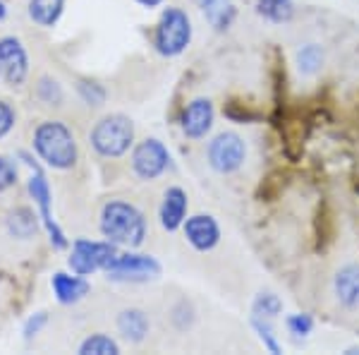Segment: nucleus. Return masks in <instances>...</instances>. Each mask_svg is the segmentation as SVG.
Returning a JSON list of instances; mask_svg holds the SVG:
<instances>
[{
	"label": "nucleus",
	"instance_id": "f257e3e1",
	"mask_svg": "<svg viewBox=\"0 0 359 355\" xmlns=\"http://www.w3.org/2000/svg\"><path fill=\"white\" fill-rule=\"evenodd\" d=\"M98 231L106 240L115 243L118 247L137 250L144 245L149 235V224L144 212L127 200L106 202L98 217Z\"/></svg>",
	"mask_w": 359,
	"mask_h": 355
},
{
	"label": "nucleus",
	"instance_id": "f03ea898",
	"mask_svg": "<svg viewBox=\"0 0 359 355\" xmlns=\"http://www.w3.org/2000/svg\"><path fill=\"white\" fill-rule=\"evenodd\" d=\"M32 149L46 166L55 168V171H69L79 161L77 137L62 120L39 123L32 137Z\"/></svg>",
	"mask_w": 359,
	"mask_h": 355
},
{
	"label": "nucleus",
	"instance_id": "7ed1b4c3",
	"mask_svg": "<svg viewBox=\"0 0 359 355\" xmlns=\"http://www.w3.org/2000/svg\"><path fill=\"white\" fill-rule=\"evenodd\" d=\"M135 120L125 113H108L96 120L89 132V144L101 159H120L135 147Z\"/></svg>",
	"mask_w": 359,
	"mask_h": 355
},
{
	"label": "nucleus",
	"instance_id": "20e7f679",
	"mask_svg": "<svg viewBox=\"0 0 359 355\" xmlns=\"http://www.w3.org/2000/svg\"><path fill=\"white\" fill-rule=\"evenodd\" d=\"M192 37H194V27H192L189 15L184 13L182 8L168 5V8H163V13H161L158 22H156V27H154L151 44L158 56L177 58L189 49Z\"/></svg>",
	"mask_w": 359,
	"mask_h": 355
},
{
	"label": "nucleus",
	"instance_id": "39448f33",
	"mask_svg": "<svg viewBox=\"0 0 359 355\" xmlns=\"http://www.w3.org/2000/svg\"><path fill=\"white\" fill-rule=\"evenodd\" d=\"M120 254V247L111 240H89V238H77L69 247L67 266L69 271L79 276H91L96 271H106Z\"/></svg>",
	"mask_w": 359,
	"mask_h": 355
},
{
	"label": "nucleus",
	"instance_id": "423d86ee",
	"mask_svg": "<svg viewBox=\"0 0 359 355\" xmlns=\"http://www.w3.org/2000/svg\"><path fill=\"white\" fill-rule=\"evenodd\" d=\"M247 161V142L235 130H223L206 144V164L218 176H233Z\"/></svg>",
	"mask_w": 359,
	"mask_h": 355
},
{
	"label": "nucleus",
	"instance_id": "0eeeda50",
	"mask_svg": "<svg viewBox=\"0 0 359 355\" xmlns=\"http://www.w3.org/2000/svg\"><path fill=\"white\" fill-rule=\"evenodd\" d=\"M161 273H163V266L154 254L127 250V252H120L106 269V278L113 283H149L156 281Z\"/></svg>",
	"mask_w": 359,
	"mask_h": 355
},
{
	"label": "nucleus",
	"instance_id": "6e6552de",
	"mask_svg": "<svg viewBox=\"0 0 359 355\" xmlns=\"http://www.w3.org/2000/svg\"><path fill=\"white\" fill-rule=\"evenodd\" d=\"M27 190H29V195H32L34 205H36V212H39V217H41V226L46 228V233H48L50 245L55 250H67L69 240L65 238L60 226H57V221L53 219V192H50L48 178H46V173L41 171V166H34L32 178L27 180Z\"/></svg>",
	"mask_w": 359,
	"mask_h": 355
},
{
	"label": "nucleus",
	"instance_id": "1a4fd4ad",
	"mask_svg": "<svg viewBox=\"0 0 359 355\" xmlns=\"http://www.w3.org/2000/svg\"><path fill=\"white\" fill-rule=\"evenodd\" d=\"M130 166L139 180L151 183V180H158L163 173H168V168L172 166V156L161 139L147 137L142 142H135L130 151Z\"/></svg>",
	"mask_w": 359,
	"mask_h": 355
},
{
	"label": "nucleus",
	"instance_id": "9d476101",
	"mask_svg": "<svg viewBox=\"0 0 359 355\" xmlns=\"http://www.w3.org/2000/svg\"><path fill=\"white\" fill-rule=\"evenodd\" d=\"M0 79L8 86H22L29 79V53L17 37H0Z\"/></svg>",
	"mask_w": 359,
	"mask_h": 355
},
{
	"label": "nucleus",
	"instance_id": "9b49d317",
	"mask_svg": "<svg viewBox=\"0 0 359 355\" xmlns=\"http://www.w3.org/2000/svg\"><path fill=\"white\" fill-rule=\"evenodd\" d=\"M213 123H216V108H213V101L206 96H196L180 113V130L187 139H204L208 132L213 130Z\"/></svg>",
	"mask_w": 359,
	"mask_h": 355
},
{
	"label": "nucleus",
	"instance_id": "f8f14e48",
	"mask_svg": "<svg viewBox=\"0 0 359 355\" xmlns=\"http://www.w3.org/2000/svg\"><path fill=\"white\" fill-rule=\"evenodd\" d=\"M184 240L192 245L196 252H211L221 243V224L211 214H192L182 224Z\"/></svg>",
	"mask_w": 359,
	"mask_h": 355
},
{
	"label": "nucleus",
	"instance_id": "ddd939ff",
	"mask_svg": "<svg viewBox=\"0 0 359 355\" xmlns=\"http://www.w3.org/2000/svg\"><path fill=\"white\" fill-rule=\"evenodd\" d=\"M189 217V197L180 185H170L165 188L163 197H161V207H158V221L161 228L168 233H175L177 228H182L184 219Z\"/></svg>",
	"mask_w": 359,
	"mask_h": 355
},
{
	"label": "nucleus",
	"instance_id": "4468645a",
	"mask_svg": "<svg viewBox=\"0 0 359 355\" xmlns=\"http://www.w3.org/2000/svg\"><path fill=\"white\" fill-rule=\"evenodd\" d=\"M333 295L345 310L359 312V262H345L333 273Z\"/></svg>",
	"mask_w": 359,
	"mask_h": 355
},
{
	"label": "nucleus",
	"instance_id": "2eb2a0df",
	"mask_svg": "<svg viewBox=\"0 0 359 355\" xmlns=\"http://www.w3.org/2000/svg\"><path fill=\"white\" fill-rule=\"evenodd\" d=\"M115 327H118L120 339L139 346V343H144L147 336L151 334V319H149V314L142 307H125L115 317Z\"/></svg>",
	"mask_w": 359,
	"mask_h": 355
},
{
	"label": "nucleus",
	"instance_id": "dca6fc26",
	"mask_svg": "<svg viewBox=\"0 0 359 355\" xmlns=\"http://www.w3.org/2000/svg\"><path fill=\"white\" fill-rule=\"evenodd\" d=\"M50 288L60 305H77L79 300H84L91 293V283L86 281V276L79 273H67V271H55L50 276Z\"/></svg>",
	"mask_w": 359,
	"mask_h": 355
},
{
	"label": "nucleus",
	"instance_id": "f3484780",
	"mask_svg": "<svg viewBox=\"0 0 359 355\" xmlns=\"http://www.w3.org/2000/svg\"><path fill=\"white\" fill-rule=\"evenodd\" d=\"M39 226H41V217L29 207H15L5 219V228L17 240H32L36 235Z\"/></svg>",
	"mask_w": 359,
	"mask_h": 355
},
{
	"label": "nucleus",
	"instance_id": "a211bd4d",
	"mask_svg": "<svg viewBox=\"0 0 359 355\" xmlns=\"http://www.w3.org/2000/svg\"><path fill=\"white\" fill-rule=\"evenodd\" d=\"M201 15L213 32H228L237 20V8L233 0H201Z\"/></svg>",
	"mask_w": 359,
	"mask_h": 355
},
{
	"label": "nucleus",
	"instance_id": "6ab92c4d",
	"mask_svg": "<svg viewBox=\"0 0 359 355\" xmlns=\"http://www.w3.org/2000/svg\"><path fill=\"white\" fill-rule=\"evenodd\" d=\"M326 65V51L321 44H304L302 49H297L294 53V67L302 77L311 79Z\"/></svg>",
	"mask_w": 359,
	"mask_h": 355
},
{
	"label": "nucleus",
	"instance_id": "aec40b11",
	"mask_svg": "<svg viewBox=\"0 0 359 355\" xmlns=\"http://www.w3.org/2000/svg\"><path fill=\"white\" fill-rule=\"evenodd\" d=\"M65 13V0H29V17L34 25L53 29Z\"/></svg>",
	"mask_w": 359,
	"mask_h": 355
},
{
	"label": "nucleus",
	"instance_id": "412c9836",
	"mask_svg": "<svg viewBox=\"0 0 359 355\" xmlns=\"http://www.w3.org/2000/svg\"><path fill=\"white\" fill-rule=\"evenodd\" d=\"M254 8L271 25H287L294 17V0H257Z\"/></svg>",
	"mask_w": 359,
	"mask_h": 355
},
{
	"label": "nucleus",
	"instance_id": "4be33fe9",
	"mask_svg": "<svg viewBox=\"0 0 359 355\" xmlns=\"http://www.w3.org/2000/svg\"><path fill=\"white\" fill-rule=\"evenodd\" d=\"M283 310H285V305H283V300L278 298L273 290H262V293L254 295L252 307H249V317H262L273 322V319L280 317Z\"/></svg>",
	"mask_w": 359,
	"mask_h": 355
},
{
	"label": "nucleus",
	"instance_id": "5701e85b",
	"mask_svg": "<svg viewBox=\"0 0 359 355\" xmlns=\"http://www.w3.org/2000/svg\"><path fill=\"white\" fill-rule=\"evenodd\" d=\"M79 355H120V343L113 339V336L103 334V331H96V334H89L86 339L77 346Z\"/></svg>",
	"mask_w": 359,
	"mask_h": 355
},
{
	"label": "nucleus",
	"instance_id": "b1692460",
	"mask_svg": "<svg viewBox=\"0 0 359 355\" xmlns=\"http://www.w3.org/2000/svg\"><path fill=\"white\" fill-rule=\"evenodd\" d=\"M36 98L41 103H46V106L60 108L62 103H65V89H62V84L57 82L55 77L41 75V77L36 79Z\"/></svg>",
	"mask_w": 359,
	"mask_h": 355
},
{
	"label": "nucleus",
	"instance_id": "393cba45",
	"mask_svg": "<svg viewBox=\"0 0 359 355\" xmlns=\"http://www.w3.org/2000/svg\"><path fill=\"white\" fill-rule=\"evenodd\" d=\"M194 322H196V310H194V305L189 302L187 298H180L172 302V307H170V324L175 327L177 331H187V329H192L194 327Z\"/></svg>",
	"mask_w": 359,
	"mask_h": 355
},
{
	"label": "nucleus",
	"instance_id": "a878e982",
	"mask_svg": "<svg viewBox=\"0 0 359 355\" xmlns=\"http://www.w3.org/2000/svg\"><path fill=\"white\" fill-rule=\"evenodd\" d=\"M77 96L82 98L86 106H103L108 98V89L103 86L101 82H96V79H79L77 82Z\"/></svg>",
	"mask_w": 359,
	"mask_h": 355
},
{
	"label": "nucleus",
	"instance_id": "bb28decb",
	"mask_svg": "<svg viewBox=\"0 0 359 355\" xmlns=\"http://www.w3.org/2000/svg\"><path fill=\"white\" fill-rule=\"evenodd\" d=\"M249 324H252V329L257 331L259 341L264 343L266 351L273 353V355H280V353H283V346H280V341H278V336L273 334V327H271L269 319H262V317H249Z\"/></svg>",
	"mask_w": 359,
	"mask_h": 355
},
{
	"label": "nucleus",
	"instance_id": "cd10ccee",
	"mask_svg": "<svg viewBox=\"0 0 359 355\" xmlns=\"http://www.w3.org/2000/svg\"><path fill=\"white\" fill-rule=\"evenodd\" d=\"M314 317L309 312H294V314H287L285 317V327L290 331L292 336H309L314 331Z\"/></svg>",
	"mask_w": 359,
	"mask_h": 355
},
{
	"label": "nucleus",
	"instance_id": "c85d7f7f",
	"mask_svg": "<svg viewBox=\"0 0 359 355\" xmlns=\"http://www.w3.org/2000/svg\"><path fill=\"white\" fill-rule=\"evenodd\" d=\"M20 180V171H17V164L13 159L0 154V192H8L13 190Z\"/></svg>",
	"mask_w": 359,
	"mask_h": 355
},
{
	"label": "nucleus",
	"instance_id": "c756f323",
	"mask_svg": "<svg viewBox=\"0 0 359 355\" xmlns=\"http://www.w3.org/2000/svg\"><path fill=\"white\" fill-rule=\"evenodd\" d=\"M46 327H48V312L39 310V312L29 314L25 327H22V336H25V341H32V339H36Z\"/></svg>",
	"mask_w": 359,
	"mask_h": 355
},
{
	"label": "nucleus",
	"instance_id": "7c9ffc66",
	"mask_svg": "<svg viewBox=\"0 0 359 355\" xmlns=\"http://www.w3.org/2000/svg\"><path fill=\"white\" fill-rule=\"evenodd\" d=\"M17 125V110L5 98H0V139H5Z\"/></svg>",
	"mask_w": 359,
	"mask_h": 355
},
{
	"label": "nucleus",
	"instance_id": "2f4dec72",
	"mask_svg": "<svg viewBox=\"0 0 359 355\" xmlns=\"http://www.w3.org/2000/svg\"><path fill=\"white\" fill-rule=\"evenodd\" d=\"M135 3L142 5V8H147V10H156V8L163 5V0H135Z\"/></svg>",
	"mask_w": 359,
	"mask_h": 355
},
{
	"label": "nucleus",
	"instance_id": "473e14b6",
	"mask_svg": "<svg viewBox=\"0 0 359 355\" xmlns=\"http://www.w3.org/2000/svg\"><path fill=\"white\" fill-rule=\"evenodd\" d=\"M8 17V5H5V0H0V22Z\"/></svg>",
	"mask_w": 359,
	"mask_h": 355
}]
</instances>
